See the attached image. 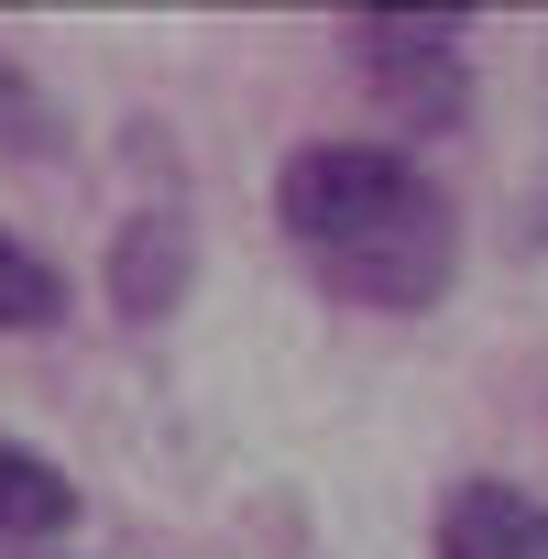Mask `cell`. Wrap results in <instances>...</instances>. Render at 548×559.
Segmentation results:
<instances>
[{
	"instance_id": "cell-1",
	"label": "cell",
	"mask_w": 548,
	"mask_h": 559,
	"mask_svg": "<svg viewBox=\"0 0 548 559\" xmlns=\"http://www.w3.org/2000/svg\"><path fill=\"white\" fill-rule=\"evenodd\" d=\"M274 230L297 241V263L341 308H373V319L439 308L461 274V209L395 143H297L274 176Z\"/></svg>"
},
{
	"instance_id": "cell-2",
	"label": "cell",
	"mask_w": 548,
	"mask_h": 559,
	"mask_svg": "<svg viewBox=\"0 0 548 559\" xmlns=\"http://www.w3.org/2000/svg\"><path fill=\"white\" fill-rule=\"evenodd\" d=\"M341 45L362 56L373 99L417 143H439V132L472 121V56H461V23L450 12H341Z\"/></svg>"
},
{
	"instance_id": "cell-3",
	"label": "cell",
	"mask_w": 548,
	"mask_h": 559,
	"mask_svg": "<svg viewBox=\"0 0 548 559\" xmlns=\"http://www.w3.org/2000/svg\"><path fill=\"white\" fill-rule=\"evenodd\" d=\"M187 286H198V219H187V187L132 198V219L110 230V308H121L132 330H154V319L187 308Z\"/></svg>"
},
{
	"instance_id": "cell-4",
	"label": "cell",
	"mask_w": 548,
	"mask_h": 559,
	"mask_svg": "<svg viewBox=\"0 0 548 559\" xmlns=\"http://www.w3.org/2000/svg\"><path fill=\"white\" fill-rule=\"evenodd\" d=\"M439 559H548V504L526 483H450L439 493Z\"/></svg>"
},
{
	"instance_id": "cell-5",
	"label": "cell",
	"mask_w": 548,
	"mask_h": 559,
	"mask_svg": "<svg viewBox=\"0 0 548 559\" xmlns=\"http://www.w3.org/2000/svg\"><path fill=\"white\" fill-rule=\"evenodd\" d=\"M67 526H78V483H67L45 450L0 439V548H45V537H67Z\"/></svg>"
},
{
	"instance_id": "cell-6",
	"label": "cell",
	"mask_w": 548,
	"mask_h": 559,
	"mask_svg": "<svg viewBox=\"0 0 548 559\" xmlns=\"http://www.w3.org/2000/svg\"><path fill=\"white\" fill-rule=\"evenodd\" d=\"M78 132H67V110H56V88L0 45V154H23V165H56Z\"/></svg>"
},
{
	"instance_id": "cell-7",
	"label": "cell",
	"mask_w": 548,
	"mask_h": 559,
	"mask_svg": "<svg viewBox=\"0 0 548 559\" xmlns=\"http://www.w3.org/2000/svg\"><path fill=\"white\" fill-rule=\"evenodd\" d=\"M56 319H67V274L0 230V330H56Z\"/></svg>"
},
{
	"instance_id": "cell-8",
	"label": "cell",
	"mask_w": 548,
	"mask_h": 559,
	"mask_svg": "<svg viewBox=\"0 0 548 559\" xmlns=\"http://www.w3.org/2000/svg\"><path fill=\"white\" fill-rule=\"evenodd\" d=\"M515 241H548V143H537V176L515 187Z\"/></svg>"
}]
</instances>
